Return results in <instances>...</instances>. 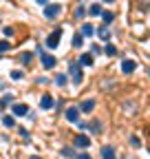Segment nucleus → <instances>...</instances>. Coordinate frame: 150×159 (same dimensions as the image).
Instances as JSON below:
<instances>
[{"label": "nucleus", "instance_id": "9b49d317", "mask_svg": "<svg viewBox=\"0 0 150 159\" xmlns=\"http://www.w3.org/2000/svg\"><path fill=\"white\" fill-rule=\"evenodd\" d=\"M80 64H84V66H93V62H95V57H93L90 53H82V57L77 60Z\"/></svg>", "mask_w": 150, "mask_h": 159}, {"label": "nucleus", "instance_id": "5701e85b", "mask_svg": "<svg viewBox=\"0 0 150 159\" xmlns=\"http://www.w3.org/2000/svg\"><path fill=\"white\" fill-rule=\"evenodd\" d=\"M31 57H33V55H31V53H27V51H24V53H20V60H22L24 64H29V62H31Z\"/></svg>", "mask_w": 150, "mask_h": 159}, {"label": "nucleus", "instance_id": "423d86ee", "mask_svg": "<svg viewBox=\"0 0 150 159\" xmlns=\"http://www.w3.org/2000/svg\"><path fill=\"white\" fill-rule=\"evenodd\" d=\"M75 146H77V148H88L90 146V139L86 137V135H77V137H75V142H73Z\"/></svg>", "mask_w": 150, "mask_h": 159}, {"label": "nucleus", "instance_id": "7ed1b4c3", "mask_svg": "<svg viewBox=\"0 0 150 159\" xmlns=\"http://www.w3.org/2000/svg\"><path fill=\"white\" fill-rule=\"evenodd\" d=\"M60 38H62V29H55V31L46 38V47H49V49H55V47L60 44Z\"/></svg>", "mask_w": 150, "mask_h": 159}, {"label": "nucleus", "instance_id": "20e7f679", "mask_svg": "<svg viewBox=\"0 0 150 159\" xmlns=\"http://www.w3.org/2000/svg\"><path fill=\"white\" fill-rule=\"evenodd\" d=\"M64 115H66V119H68V122H73V124H80V108H77V106H68Z\"/></svg>", "mask_w": 150, "mask_h": 159}, {"label": "nucleus", "instance_id": "ddd939ff", "mask_svg": "<svg viewBox=\"0 0 150 159\" xmlns=\"http://www.w3.org/2000/svg\"><path fill=\"white\" fill-rule=\"evenodd\" d=\"M93 108H95V102H93V99H84V102L80 104V111L82 113H90Z\"/></svg>", "mask_w": 150, "mask_h": 159}, {"label": "nucleus", "instance_id": "1a4fd4ad", "mask_svg": "<svg viewBox=\"0 0 150 159\" xmlns=\"http://www.w3.org/2000/svg\"><path fill=\"white\" fill-rule=\"evenodd\" d=\"M102 159H117L115 148H113V146H104L102 148Z\"/></svg>", "mask_w": 150, "mask_h": 159}, {"label": "nucleus", "instance_id": "4468645a", "mask_svg": "<svg viewBox=\"0 0 150 159\" xmlns=\"http://www.w3.org/2000/svg\"><path fill=\"white\" fill-rule=\"evenodd\" d=\"M93 33H95V29H93V25H84V27H82V33H80V35H82V38H90Z\"/></svg>", "mask_w": 150, "mask_h": 159}, {"label": "nucleus", "instance_id": "aec40b11", "mask_svg": "<svg viewBox=\"0 0 150 159\" xmlns=\"http://www.w3.org/2000/svg\"><path fill=\"white\" fill-rule=\"evenodd\" d=\"M102 18H104V22L108 25V22H113V18H115V16H113L110 11H102Z\"/></svg>", "mask_w": 150, "mask_h": 159}, {"label": "nucleus", "instance_id": "393cba45", "mask_svg": "<svg viewBox=\"0 0 150 159\" xmlns=\"http://www.w3.org/2000/svg\"><path fill=\"white\" fill-rule=\"evenodd\" d=\"M75 16H77V18H84V16H86V7L80 5V7H77V13H75Z\"/></svg>", "mask_w": 150, "mask_h": 159}, {"label": "nucleus", "instance_id": "cd10ccee", "mask_svg": "<svg viewBox=\"0 0 150 159\" xmlns=\"http://www.w3.org/2000/svg\"><path fill=\"white\" fill-rule=\"evenodd\" d=\"M35 2H38V5H46V2H49V0H35Z\"/></svg>", "mask_w": 150, "mask_h": 159}, {"label": "nucleus", "instance_id": "f257e3e1", "mask_svg": "<svg viewBox=\"0 0 150 159\" xmlns=\"http://www.w3.org/2000/svg\"><path fill=\"white\" fill-rule=\"evenodd\" d=\"M68 73H71V77H73V84H82L84 75H82V64H80V62H71V64H68Z\"/></svg>", "mask_w": 150, "mask_h": 159}, {"label": "nucleus", "instance_id": "412c9836", "mask_svg": "<svg viewBox=\"0 0 150 159\" xmlns=\"http://www.w3.org/2000/svg\"><path fill=\"white\" fill-rule=\"evenodd\" d=\"M73 47H75V49H80V47H82V35H80V33H77V35H73Z\"/></svg>", "mask_w": 150, "mask_h": 159}, {"label": "nucleus", "instance_id": "bb28decb", "mask_svg": "<svg viewBox=\"0 0 150 159\" xmlns=\"http://www.w3.org/2000/svg\"><path fill=\"white\" fill-rule=\"evenodd\" d=\"M77 159H93L88 152H82V155H77Z\"/></svg>", "mask_w": 150, "mask_h": 159}, {"label": "nucleus", "instance_id": "c85d7f7f", "mask_svg": "<svg viewBox=\"0 0 150 159\" xmlns=\"http://www.w3.org/2000/svg\"><path fill=\"white\" fill-rule=\"evenodd\" d=\"M29 159H40V157H35V155H33V157H29Z\"/></svg>", "mask_w": 150, "mask_h": 159}, {"label": "nucleus", "instance_id": "9d476101", "mask_svg": "<svg viewBox=\"0 0 150 159\" xmlns=\"http://www.w3.org/2000/svg\"><path fill=\"white\" fill-rule=\"evenodd\" d=\"M27 113H29V106H27V104H13V115L22 117V115H27Z\"/></svg>", "mask_w": 150, "mask_h": 159}, {"label": "nucleus", "instance_id": "0eeeda50", "mask_svg": "<svg viewBox=\"0 0 150 159\" xmlns=\"http://www.w3.org/2000/svg\"><path fill=\"white\" fill-rule=\"evenodd\" d=\"M40 106H42L44 111H49V108H53V106H55V99H53L51 95H42V99H40Z\"/></svg>", "mask_w": 150, "mask_h": 159}, {"label": "nucleus", "instance_id": "39448f33", "mask_svg": "<svg viewBox=\"0 0 150 159\" xmlns=\"http://www.w3.org/2000/svg\"><path fill=\"white\" fill-rule=\"evenodd\" d=\"M40 57H42V66H44L46 71L55 66V57H53V55H49V53H44V51H42V53H40Z\"/></svg>", "mask_w": 150, "mask_h": 159}, {"label": "nucleus", "instance_id": "c756f323", "mask_svg": "<svg viewBox=\"0 0 150 159\" xmlns=\"http://www.w3.org/2000/svg\"><path fill=\"white\" fill-rule=\"evenodd\" d=\"M104 2H113V0H104Z\"/></svg>", "mask_w": 150, "mask_h": 159}, {"label": "nucleus", "instance_id": "dca6fc26", "mask_svg": "<svg viewBox=\"0 0 150 159\" xmlns=\"http://www.w3.org/2000/svg\"><path fill=\"white\" fill-rule=\"evenodd\" d=\"M104 53L113 57V55H117V49H115V47H113V44H106V47H104Z\"/></svg>", "mask_w": 150, "mask_h": 159}, {"label": "nucleus", "instance_id": "2eb2a0df", "mask_svg": "<svg viewBox=\"0 0 150 159\" xmlns=\"http://www.w3.org/2000/svg\"><path fill=\"white\" fill-rule=\"evenodd\" d=\"M97 35H99L102 40H110V31H108V27H99V29H97Z\"/></svg>", "mask_w": 150, "mask_h": 159}, {"label": "nucleus", "instance_id": "6e6552de", "mask_svg": "<svg viewBox=\"0 0 150 159\" xmlns=\"http://www.w3.org/2000/svg\"><path fill=\"white\" fill-rule=\"evenodd\" d=\"M135 69H137V64L133 62V60H124V62H121V71H124L126 75H130Z\"/></svg>", "mask_w": 150, "mask_h": 159}, {"label": "nucleus", "instance_id": "f3484780", "mask_svg": "<svg viewBox=\"0 0 150 159\" xmlns=\"http://www.w3.org/2000/svg\"><path fill=\"white\" fill-rule=\"evenodd\" d=\"M55 84H58V86H66V75H55Z\"/></svg>", "mask_w": 150, "mask_h": 159}, {"label": "nucleus", "instance_id": "6ab92c4d", "mask_svg": "<svg viewBox=\"0 0 150 159\" xmlns=\"http://www.w3.org/2000/svg\"><path fill=\"white\" fill-rule=\"evenodd\" d=\"M2 124H5L7 128H13V124H15V122H13V117H9V115H5V117H2Z\"/></svg>", "mask_w": 150, "mask_h": 159}, {"label": "nucleus", "instance_id": "f03ea898", "mask_svg": "<svg viewBox=\"0 0 150 159\" xmlns=\"http://www.w3.org/2000/svg\"><path fill=\"white\" fill-rule=\"evenodd\" d=\"M62 13V5H46L44 7V18L53 20V18H58Z\"/></svg>", "mask_w": 150, "mask_h": 159}, {"label": "nucleus", "instance_id": "f8f14e48", "mask_svg": "<svg viewBox=\"0 0 150 159\" xmlns=\"http://www.w3.org/2000/svg\"><path fill=\"white\" fill-rule=\"evenodd\" d=\"M86 128H88V130H93L95 135H99V133H102V122H99V119H93L90 124H86Z\"/></svg>", "mask_w": 150, "mask_h": 159}, {"label": "nucleus", "instance_id": "4be33fe9", "mask_svg": "<svg viewBox=\"0 0 150 159\" xmlns=\"http://www.w3.org/2000/svg\"><path fill=\"white\" fill-rule=\"evenodd\" d=\"M62 157H66V159H73V157H75V152H73L71 148H62Z\"/></svg>", "mask_w": 150, "mask_h": 159}, {"label": "nucleus", "instance_id": "a211bd4d", "mask_svg": "<svg viewBox=\"0 0 150 159\" xmlns=\"http://www.w3.org/2000/svg\"><path fill=\"white\" fill-rule=\"evenodd\" d=\"M88 11H90V16H102V7L99 5H90Z\"/></svg>", "mask_w": 150, "mask_h": 159}, {"label": "nucleus", "instance_id": "a878e982", "mask_svg": "<svg viewBox=\"0 0 150 159\" xmlns=\"http://www.w3.org/2000/svg\"><path fill=\"white\" fill-rule=\"evenodd\" d=\"M11 49V44L7 42V40H2V42H0V53H2V51H9Z\"/></svg>", "mask_w": 150, "mask_h": 159}, {"label": "nucleus", "instance_id": "b1692460", "mask_svg": "<svg viewBox=\"0 0 150 159\" xmlns=\"http://www.w3.org/2000/svg\"><path fill=\"white\" fill-rule=\"evenodd\" d=\"M11 77H13V80H22L24 73H22V71H18V69H13V71H11Z\"/></svg>", "mask_w": 150, "mask_h": 159}]
</instances>
